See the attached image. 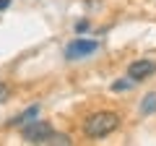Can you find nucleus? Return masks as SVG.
Returning <instances> with one entry per match:
<instances>
[{
  "label": "nucleus",
  "mask_w": 156,
  "mask_h": 146,
  "mask_svg": "<svg viewBox=\"0 0 156 146\" xmlns=\"http://www.w3.org/2000/svg\"><path fill=\"white\" fill-rule=\"evenodd\" d=\"M83 31H89V21H86V18L76 24V34H83Z\"/></svg>",
  "instance_id": "obj_10"
},
{
  "label": "nucleus",
  "mask_w": 156,
  "mask_h": 146,
  "mask_svg": "<svg viewBox=\"0 0 156 146\" xmlns=\"http://www.w3.org/2000/svg\"><path fill=\"white\" fill-rule=\"evenodd\" d=\"M70 144H73L70 136H65V133H55V130H52V133L47 136V138L42 141L39 146H70Z\"/></svg>",
  "instance_id": "obj_6"
},
{
  "label": "nucleus",
  "mask_w": 156,
  "mask_h": 146,
  "mask_svg": "<svg viewBox=\"0 0 156 146\" xmlns=\"http://www.w3.org/2000/svg\"><path fill=\"white\" fill-rule=\"evenodd\" d=\"M37 115H39V104H31L29 110H23L21 115H16V118H13L8 125H11V128H23V125H26V123H31V120L37 118Z\"/></svg>",
  "instance_id": "obj_5"
},
{
  "label": "nucleus",
  "mask_w": 156,
  "mask_h": 146,
  "mask_svg": "<svg viewBox=\"0 0 156 146\" xmlns=\"http://www.w3.org/2000/svg\"><path fill=\"white\" fill-rule=\"evenodd\" d=\"M11 3H13V0H0V11H5V8L11 5Z\"/></svg>",
  "instance_id": "obj_11"
},
{
  "label": "nucleus",
  "mask_w": 156,
  "mask_h": 146,
  "mask_svg": "<svg viewBox=\"0 0 156 146\" xmlns=\"http://www.w3.org/2000/svg\"><path fill=\"white\" fill-rule=\"evenodd\" d=\"M8 94H11L8 84H3V81H0V102H5V99H8Z\"/></svg>",
  "instance_id": "obj_9"
},
{
  "label": "nucleus",
  "mask_w": 156,
  "mask_h": 146,
  "mask_svg": "<svg viewBox=\"0 0 156 146\" xmlns=\"http://www.w3.org/2000/svg\"><path fill=\"white\" fill-rule=\"evenodd\" d=\"M154 73H156V63L154 60H146V57H143V60H133L128 65V76L135 81V84H138V81H146L148 76H154Z\"/></svg>",
  "instance_id": "obj_4"
},
{
  "label": "nucleus",
  "mask_w": 156,
  "mask_h": 146,
  "mask_svg": "<svg viewBox=\"0 0 156 146\" xmlns=\"http://www.w3.org/2000/svg\"><path fill=\"white\" fill-rule=\"evenodd\" d=\"M133 86H135V81L128 76V78H120V81H115V84H112V91H128V89H133Z\"/></svg>",
  "instance_id": "obj_8"
},
{
  "label": "nucleus",
  "mask_w": 156,
  "mask_h": 146,
  "mask_svg": "<svg viewBox=\"0 0 156 146\" xmlns=\"http://www.w3.org/2000/svg\"><path fill=\"white\" fill-rule=\"evenodd\" d=\"M96 50H99V42H96V39L76 37V39H70L68 47H65V60H83V57L94 55Z\"/></svg>",
  "instance_id": "obj_2"
},
{
  "label": "nucleus",
  "mask_w": 156,
  "mask_h": 146,
  "mask_svg": "<svg viewBox=\"0 0 156 146\" xmlns=\"http://www.w3.org/2000/svg\"><path fill=\"white\" fill-rule=\"evenodd\" d=\"M117 128H120V115L112 112V110H99V112L89 115L83 120V125H81L86 138H107Z\"/></svg>",
  "instance_id": "obj_1"
},
{
  "label": "nucleus",
  "mask_w": 156,
  "mask_h": 146,
  "mask_svg": "<svg viewBox=\"0 0 156 146\" xmlns=\"http://www.w3.org/2000/svg\"><path fill=\"white\" fill-rule=\"evenodd\" d=\"M50 133H52V125L47 123V120H39V118H34L31 123H26V125L21 128L23 141H26V144H37V146L42 144Z\"/></svg>",
  "instance_id": "obj_3"
},
{
  "label": "nucleus",
  "mask_w": 156,
  "mask_h": 146,
  "mask_svg": "<svg viewBox=\"0 0 156 146\" xmlns=\"http://www.w3.org/2000/svg\"><path fill=\"white\" fill-rule=\"evenodd\" d=\"M140 112L143 115H154L156 112V94H148L143 102H140Z\"/></svg>",
  "instance_id": "obj_7"
}]
</instances>
